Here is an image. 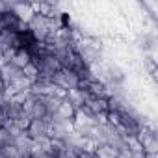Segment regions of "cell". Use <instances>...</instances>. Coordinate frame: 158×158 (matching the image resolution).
Segmentation results:
<instances>
[{
  "label": "cell",
  "mask_w": 158,
  "mask_h": 158,
  "mask_svg": "<svg viewBox=\"0 0 158 158\" xmlns=\"http://www.w3.org/2000/svg\"><path fill=\"white\" fill-rule=\"evenodd\" d=\"M141 145H143V149H145L149 154H152L154 149H156V136H154L152 132L143 134V138H141Z\"/></svg>",
  "instance_id": "6da1fadb"
}]
</instances>
